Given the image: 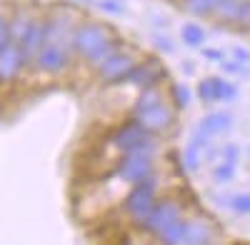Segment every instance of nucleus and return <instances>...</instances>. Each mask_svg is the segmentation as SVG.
I'll return each instance as SVG.
<instances>
[{
	"instance_id": "obj_1",
	"label": "nucleus",
	"mask_w": 250,
	"mask_h": 245,
	"mask_svg": "<svg viewBox=\"0 0 250 245\" xmlns=\"http://www.w3.org/2000/svg\"><path fill=\"white\" fill-rule=\"evenodd\" d=\"M8 28H10V20L0 13V48H3L8 40H10V30H8Z\"/></svg>"
}]
</instances>
